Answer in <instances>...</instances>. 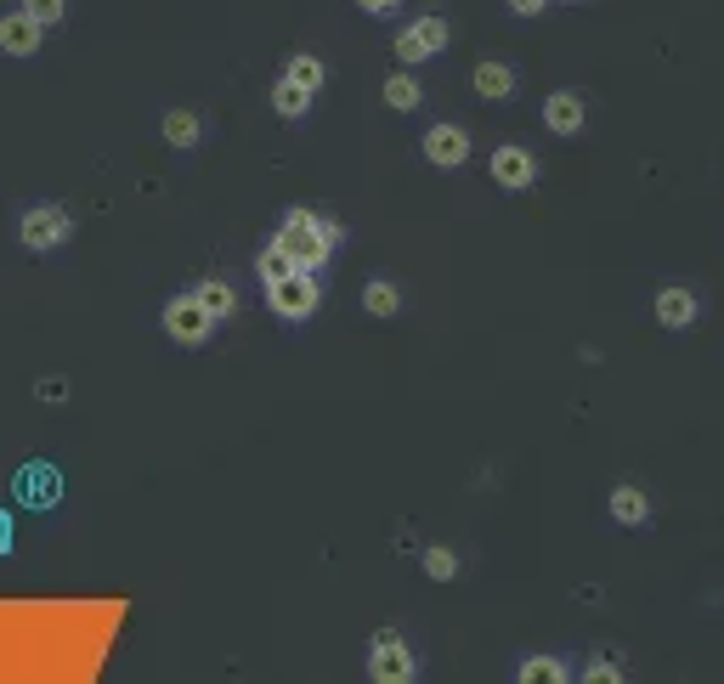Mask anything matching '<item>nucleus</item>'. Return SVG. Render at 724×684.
I'll list each match as a JSON object with an SVG mask.
<instances>
[{
    "label": "nucleus",
    "mask_w": 724,
    "mask_h": 684,
    "mask_svg": "<svg viewBox=\"0 0 724 684\" xmlns=\"http://www.w3.org/2000/svg\"><path fill=\"white\" fill-rule=\"evenodd\" d=\"M369 673L380 679V684H408L414 679V657H408V646L385 628L380 639H374V651H369Z\"/></svg>",
    "instance_id": "obj_6"
},
{
    "label": "nucleus",
    "mask_w": 724,
    "mask_h": 684,
    "mask_svg": "<svg viewBox=\"0 0 724 684\" xmlns=\"http://www.w3.org/2000/svg\"><path fill=\"white\" fill-rule=\"evenodd\" d=\"M40 34H46V29H40L29 12H7V18H0V52L34 57V52H40Z\"/></svg>",
    "instance_id": "obj_10"
},
{
    "label": "nucleus",
    "mask_w": 724,
    "mask_h": 684,
    "mask_svg": "<svg viewBox=\"0 0 724 684\" xmlns=\"http://www.w3.org/2000/svg\"><path fill=\"white\" fill-rule=\"evenodd\" d=\"M425 158H430V165H441V170L464 165V158H470V131H459V125H430V131H425Z\"/></svg>",
    "instance_id": "obj_7"
},
{
    "label": "nucleus",
    "mask_w": 724,
    "mask_h": 684,
    "mask_svg": "<svg viewBox=\"0 0 724 684\" xmlns=\"http://www.w3.org/2000/svg\"><path fill=\"white\" fill-rule=\"evenodd\" d=\"M63 390H68L63 379H40V396H46V401H63Z\"/></svg>",
    "instance_id": "obj_27"
},
{
    "label": "nucleus",
    "mask_w": 724,
    "mask_h": 684,
    "mask_svg": "<svg viewBox=\"0 0 724 684\" xmlns=\"http://www.w3.org/2000/svg\"><path fill=\"white\" fill-rule=\"evenodd\" d=\"M425 572H430L436 583L459 577V554H453V549H441V543H436V549H425Z\"/></svg>",
    "instance_id": "obj_21"
},
{
    "label": "nucleus",
    "mask_w": 724,
    "mask_h": 684,
    "mask_svg": "<svg viewBox=\"0 0 724 684\" xmlns=\"http://www.w3.org/2000/svg\"><path fill=\"white\" fill-rule=\"evenodd\" d=\"M284 79H295V86H306V91L317 97V91H323V79H329V68L317 63V57H289V74H284Z\"/></svg>",
    "instance_id": "obj_20"
},
{
    "label": "nucleus",
    "mask_w": 724,
    "mask_h": 684,
    "mask_svg": "<svg viewBox=\"0 0 724 684\" xmlns=\"http://www.w3.org/2000/svg\"><path fill=\"white\" fill-rule=\"evenodd\" d=\"M277 250H284L300 272H317L329 255H334V244H340V227L334 221H323V216H311V210H289L284 216V227H277V238H272Z\"/></svg>",
    "instance_id": "obj_1"
},
{
    "label": "nucleus",
    "mask_w": 724,
    "mask_h": 684,
    "mask_svg": "<svg viewBox=\"0 0 724 684\" xmlns=\"http://www.w3.org/2000/svg\"><path fill=\"white\" fill-rule=\"evenodd\" d=\"M266 300H272L277 317L300 323V317L317 311V272H289V277H277V284H266Z\"/></svg>",
    "instance_id": "obj_2"
},
{
    "label": "nucleus",
    "mask_w": 724,
    "mask_h": 684,
    "mask_svg": "<svg viewBox=\"0 0 724 684\" xmlns=\"http://www.w3.org/2000/svg\"><path fill=\"white\" fill-rule=\"evenodd\" d=\"M210 329H216V317L198 306V295H182V300L165 306V334H171L176 345H205Z\"/></svg>",
    "instance_id": "obj_4"
},
{
    "label": "nucleus",
    "mask_w": 724,
    "mask_h": 684,
    "mask_svg": "<svg viewBox=\"0 0 724 684\" xmlns=\"http://www.w3.org/2000/svg\"><path fill=\"white\" fill-rule=\"evenodd\" d=\"M612 520L617 527H646L651 520V498L639 487H612Z\"/></svg>",
    "instance_id": "obj_12"
},
{
    "label": "nucleus",
    "mask_w": 724,
    "mask_h": 684,
    "mask_svg": "<svg viewBox=\"0 0 724 684\" xmlns=\"http://www.w3.org/2000/svg\"><path fill=\"white\" fill-rule=\"evenodd\" d=\"M533 176H538V165H533L527 147H498V153H493V181H498V187L520 192V187H533Z\"/></svg>",
    "instance_id": "obj_9"
},
{
    "label": "nucleus",
    "mask_w": 724,
    "mask_h": 684,
    "mask_svg": "<svg viewBox=\"0 0 724 684\" xmlns=\"http://www.w3.org/2000/svg\"><path fill=\"white\" fill-rule=\"evenodd\" d=\"M198 306H205V311L216 317V323H221V317H232V311H238V295H232L227 277H205V284H198Z\"/></svg>",
    "instance_id": "obj_14"
},
{
    "label": "nucleus",
    "mask_w": 724,
    "mask_h": 684,
    "mask_svg": "<svg viewBox=\"0 0 724 684\" xmlns=\"http://www.w3.org/2000/svg\"><path fill=\"white\" fill-rule=\"evenodd\" d=\"M68 232H74V221H68V210H57V205H34V210L23 216V227H18L23 250H34V255L68 244Z\"/></svg>",
    "instance_id": "obj_3"
},
{
    "label": "nucleus",
    "mask_w": 724,
    "mask_h": 684,
    "mask_svg": "<svg viewBox=\"0 0 724 684\" xmlns=\"http://www.w3.org/2000/svg\"><path fill=\"white\" fill-rule=\"evenodd\" d=\"M583 119H589V108H583L578 91H555V97H544V125H549L555 136H578V131H583Z\"/></svg>",
    "instance_id": "obj_8"
},
{
    "label": "nucleus",
    "mask_w": 724,
    "mask_h": 684,
    "mask_svg": "<svg viewBox=\"0 0 724 684\" xmlns=\"http://www.w3.org/2000/svg\"><path fill=\"white\" fill-rule=\"evenodd\" d=\"M289 272H300V266H295L284 250H277V244L261 250V284H277V277H289Z\"/></svg>",
    "instance_id": "obj_22"
},
{
    "label": "nucleus",
    "mask_w": 724,
    "mask_h": 684,
    "mask_svg": "<svg viewBox=\"0 0 724 684\" xmlns=\"http://www.w3.org/2000/svg\"><path fill=\"white\" fill-rule=\"evenodd\" d=\"M475 91L487 102H504V97H515V74L504 63H475Z\"/></svg>",
    "instance_id": "obj_13"
},
{
    "label": "nucleus",
    "mask_w": 724,
    "mask_h": 684,
    "mask_svg": "<svg viewBox=\"0 0 724 684\" xmlns=\"http://www.w3.org/2000/svg\"><path fill=\"white\" fill-rule=\"evenodd\" d=\"M385 102H391L396 113H414V108L425 102L419 79H408V74H391V79H385Z\"/></svg>",
    "instance_id": "obj_18"
},
{
    "label": "nucleus",
    "mask_w": 724,
    "mask_h": 684,
    "mask_svg": "<svg viewBox=\"0 0 724 684\" xmlns=\"http://www.w3.org/2000/svg\"><path fill=\"white\" fill-rule=\"evenodd\" d=\"M198 136H205V125H198V113H187V108L165 113V142H171V147H198Z\"/></svg>",
    "instance_id": "obj_17"
},
{
    "label": "nucleus",
    "mask_w": 724,
    "mask_h": 684,
    "mask_svg": "<svg viewBox=\"0 0 724 684\" xmlns=\"http://www.w3.org/2000/svg\"><path fill=\"white\" fill-rule=\"evenodd\" d=\"M515 679L520 684H567L572 673H567V662H560V657H527Z\"/></svg>",
    "instance_id": "obj_15"
},
{
    "label": "nucleus",
    "mask_w": 724,
    "mask_h": 684,
    "mask_svg": "<svg viewBox=\"0 0 724 684\" xmlns=\"http://www.w3.org/2000/svg\"><path fill=\"white\" fill-rule=\"evenodd\" d=\"M356 7H362V12H374V18H385V12L402 7V0H356Z\"/></svg>",
    "instance_id": "obj_25"
},
{
    "label": "nucleus",
    "mask_w": 724,
    "mask_h": 684,
    "mask_svg": "<svg viewBox=\"0 0 724 684\" xmlns=\"http://www.w3.org/2000/svg\"><path fill=\"white\" fill-rule=\"evenodd\" d=\"M23 12L40 23V29H52V23H63V12H68V0H23Z\"/></svg>",
    "instance_id": "obj_23"
},
{
    "label": "nucleus",
    "mask_w": 724,
    "mask_h": 684,
    "mask_svg": "<svg viewBox=\"0 0 724 684\" xmlns=\"http://www.w3.org/2000/svg\"><path fill=\"white\" fill-rule=\"evenodd\" d=\"M441 46H448V23L441 18H419V23H408L396 34V57L402 63H430Z\"/></svg>",
    "instance_id": "obj_5"
},
{
    "label": "nucleus",
    "mask_w": 724,
    "mask_h": 684,
    "mask_svg": "<svg viewBox=\"0 0 724 684\" xmlns=\"http://www.w3.org/2000/svg\"><path fill=\"white\" fill-rule=\"evenodd\" d=\"M583 679H589V684H617V679H623V668H617V662H589V668H583Z\"/></svg>",
    "instance_id": "obj_24"
},
{
    "label": "nucleus",
    "mask_w": 724,
    "mask_h": 684,
    "mask_svg": "<svg viewBox=\"0 0 724 684\" xmlns=\"http://www.w3.org/2000/svg\"><path fill=\"white\" fill-rule=\"evenodd\" d=\"M657 323H662V329H691V323H696V295L679 289V284H668V289L657 295Z\"/></svg>",
    "instance_id": "obj_11"
},
{
    "label": "nucleus",
    "mask_w": 724,
    "mask_h": 684,
    "mask_svg": "<svg viewBox=\"0 0 724 684\" xmlns=\"http://www.w3.org/2000/svg\"><path fill=\"white\" fill-rule=\"evenodd\" d=\"M509 12H520V18H538V12H544V0H509Z\"/></svg>",
    "instance_id": "obj_26"
},
{
    "label": "nucleus",
    "mask_w": 724,
    "mask_h": 684,
    "mask_svg": "<svg viewBox=\"0 0 724 684\" xmlns=\"http://www.w3.org/2000/svg\"><path fill=\"white\" fill-rule=\"evenodd\" d=\"M362 306H369L374 317H396V311H402V295H396V284H385V277H374V284L362 289Z\"/></svg>",
    "instance_id": "obj_19"
},
{
    "label": "nucleus",
    "mask_w": 724,
    "mask_h": 684,
    "mask_svg": "<svg viewBox=\"0 0 724 684\" xmlns=\"http://www.w3.org/2000/svg\"><path fill=\"white\" fill-rule=\"evenodd\" d=\"M306 108H311V91H306V86H295V79H277V86H272V113L300 119Z\"/></svg>",
    "instance_id": "obj_16"
}]
</instances>
